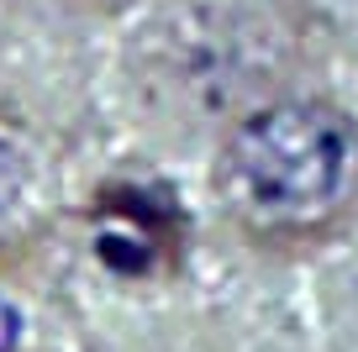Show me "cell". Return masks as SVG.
Segmentation results:
<instances>
[{"mask_svg":"<svg viewBox=\"0 0 358 352\" xmlns=\"http://www.w3.org/2000/svg\"><path fill=\"white\" fill-rule=\"evenodd\" d=\"M216 221L264 263H311L358 226V116L316 89H280L222 122L206 163Z\"/></svg>","mask_w":358,"mask_h":352,"instance_id":"cell-1","label":"cell"},{"mask_svg":"<svg viewBox=\"0 0 358 352\" xmlns=\"http://www.w3.org/2000/svg\"><path fill=\"white\" fill-rule=\"evenodd\" d=\"M85 221H90V253L116 284L158 289L185 274L190 216H185V205L174 200L169 184L111 179V184L95 189Z\"/></svg>","mask_w":358,"mask_h":352,"instance_id":"cell-2","label":"cell"},{"mask_svg":"<svg viewBox=\"0 0 358 352\" xmlns=\"http://www.w3.org/2000/svg\"><path fill=\"white\" fill-rule=\"evenodd\" d=\"M64 221V174L48 137L0 105V279L22 274Z\"/></svg>","mask_w":358,"mask_h":352,"instance_id":"cell-3","label":"cell"}]
</instances>
